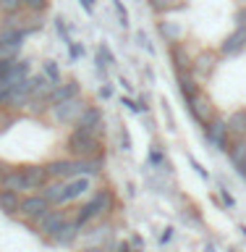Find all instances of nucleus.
Returning <instances> with one entry per match:
<instances>
[{"mask_svg":"<svg viewBox=\"0 0 246 252\" xmlns=\"http://www.w3.org/2000/svg\"><path fill=\"white\" fill-rule=\"evenodd\" d=\"M97 97H100V100H110V97H113V84L102 82V87L97 90Z\"/></svg>","mask_w":246,"mask_h":252,"instance_id":"nucleus-38","label":"nucleus"},{"mask_svg":"<svg viewBox=\"0 0 246 252\" xmlns=\"http://www.w3.org/2000/svg\"><path fill=\"white\" fill-rule=\"evenodd\" d=\"M186 108H189V113H191V118L199 126H204V124H210L212 118L218 116V110H215V102H212V97L204 90H199L194 94L191 100L186 102Z\"/></svg>","mask_w":246,"mask_h":252,"instance_id":"nucleus-6","label":"nucleus"},{"mask_svg":"<svg viewBox=\"0 0 246 252\" xmlns=\"http://www.w3.org/2000/svg\"><path fill=\"white\" fill-rule=\"evenodd\" d=\"M53 24H55V32H58V37H60L63 45H71V42H74V37H71V29H68V24H66V19H63V16H58V19H55Z\"/></svg>","mask_w":246,"mask_h":252,"instance_id":"nucleus-29","label":"nucleus"},{"mask_svg":"<svg viewBox=\"0 0 246 252\" xmlns=\"http://www.w3.org/2000/svg\"><path fill=\"white\" fill-rule=\"evenodd\" d=\"M121 105L126 108V110H131V113H139V102L131 97V94H126V97H121Z\"/></svg>","mask_w":246,"mask_h":252,"instance_id":"nucleus-37","label":"nucleus"},{"mask_svg":"<svg viewBox=\"0 0 246 252\" xmlns=\"http://www.w3.org/2000/svg\"><path fill=\"white\" fill-rule=\"evenodd\" d=\"M19 205H21L19 192L0 187V213H5V216H19Z\"/></svg>","mask_w":246,"mask_h":252,"instance_id":"nucleus-22","label":"nucleus"},{"mask_svg":"<svg viewBox=\"0 0 246 252\" xmlns=\"http://www.w3.org/2000/svg\"><path fill=\"white\" fill-rule=\"evenodd\" d=\"M113 208H115V194L110 192V189H94V192L82 202V208L74 213V218L86 228L89 223H94V220H100L102 216L113 213Z\"/></svg>","mask_w":246,"mask_h":252,"instance_id":"nucleus-2","label":"nucleus"},{"mask_svg":"<svg viewBox=\"0 0 246 252\" xmlns=\"http://www.w3.org/2000/svg\"><path fill=\"white\" fill-rule=\"evenodd\" d=\"M0 187L3 189H13L19 194H27V184H24V171L21 168H5L0 176Z\"/></svg>","mask_w":246,"mask_h":252,"instance_id":"nucleus-18","label":"nucleus"},{"mask_svg":"<svg viewBox=\"0 0 246 252\" xmlns=\"http://www.w3.org/2000/svg\"><path fill=\"white\" fill-rule=\"evenodd\" d=\"M223 200H225V205H228V208H233V205H236V202H233V197L228 194V189H223Z\"/></svg>","mask_w":246,"mask_h":252,"instance_id":"nucleus-44","label":"nucleus"},{"mask_svg":"<svg viewBox=\"0 0 246 252\" xmlns=\"http://www.w3.org/2000/svg\"><path fill=\"white\" fill-rule=\"evenodd\" d=\"M47 168V176L50 179H60V181H68L76 176V158H55V160L45 163Z\"/></svg>","mask_w":246,"mask_h":252,"instance_id":"nucleus-13","label":"nucleus"},{"mask_svg":"<svg viewBox=\"0 0 246 252\" xmlns=\"http://www.w3.org/2000/svg\"><path fill=\"white\" fill-rule=\"evenodd\" d=\"M170 236H173V228H165V234L160 236V242L165 244V242H170Z\"/></svg>","mask_w":246,"mask_h":252,"instance_id":"nucleus-47","label":"nucleus"},{"mask_svg":"<svg viewBox=\"0 0 246 252\" xmlns=\"http://www.w3.org/2000/svg\"><path fill=\"white\" fill-rule=\"evenodd\" d=\"M220 66V53H212V50H202L194 55L191 61V74L199 79V82H207V79L218 71Z\"/></svg>","mask_w":246,"mask_h":252,"instance_id":"nucleus-9","label":"nucleus"},{"mask_svg":"<svg viewBox=\"0 0 246 252\" xmlns=\"http://www.w3.org/2000/svg\"><path fill=\"white\" fill-rule=\"evenodd\" d=\"M66 153L71 158H94V155H102L105 147H102V134L92 131V129H84V126H71L68 137H66Z\"/></svg>","mask_w":246,"mask_h":252,"instance_id":"nucleus-1","label":"nucleus"},{"mask_svg":"<svg viewBox=\"0 0 246 252\" xmlns=\"http://www.w3.org/2000/svg\"><path fill=\"white\" fill-rule=\"evenodd\" d=\"M121 87H123L126 92H134V87H131V82H129V79H123V76H121Z\"/></svg>","mask_w":246,"mask_h":252,"instance_id":"nucleus-46","label":"nucleus"},{"mask_svg":"<svg viewBox=\"0 0 246 252\" xmlns=\"http://www.w3.org/2000/svg\"><path fill=\"white\" fill-rule=\"evenodd\" d=\"M53 205L42 197V192H29L21 194V205H19V218L27 220V223H34V220L42 216L45 210H50Z\"/></svg>","mask_w":246,"mask_h":252,"instance_id":"nucleus-8","label":"nucleus"},{"mask_svg":"<svg viewBox=\"0 0 246 252\" xmlns=\"http://www.w3.org/2000/svg\"><path fill=\"white\" fill-rule=\"evenodd\" d=\"M176 82H178V92H181V97H184V102H189L196 92L202 90L199 79H196L191 71H186V74H176Z\"/></svg>","mask_w":246,"mask_h":252,"instance_id":"nucleus-17","label":"nucleus"},{"mask_svg":"<svg viewBox=\"0 0 246 252\" xmlns=\"http://www.w3.org/2000/svg\"><path fill=\"white\" fill-rule=\"evenodd\" d=\"M92 192H94V176H74L63 181V208L71 202L86 200Z\"/></svg>","mask_w":246,"mask_h":252,"instance_id":"nucleus-5","label":"nucleus"},{"mask_svg":"<svg viewBox=\"0 0 246 252\" xmlns=\"http://www.w3.org/2000/svg\"><path fill=\"white\" fill-rule=\"evenodd\" d=\"M244 176H246V165H244Z\"/></svg>","mask_w":246,"mask_h":252,"instance_id":"nucleus-49","label":"nucleus"},{"mask_svg":"<svg viewBox=\"0 0 246 252\" xmlns=\"http://www.w3.org/2000/svg\"><path fill=\"white\" fill-rule=\"evenodd\" d=\"M204 139H207V145L210 147H215L220 150V153H228V147H231V131H228V121H225V116H215L210 124H204Z\"/></svg>","mask_w":246,"mask_h":252,"instance_id":"nucleus-4","label":"nucleus"},{"mask_svg":"<svg viewBox=\"0 0 246 252\" xmlns=\"http://www.w3.org/2000/svg\"><path fill=\"white\" fill-rule=\"evenodd\" d=\"M228 158H231V163L241 171V176H244V165H246V139H233L231 147H228Z\"/></svg>","mask_w":246,"mask_h":252,"instance_id":"nucleus-24","label":"nucleus"},{"mask_svg":"<svg viewBox=\"0 0 246 252\" xmlns=\"http://www.w3.org/2000/svg\"><path fill=\"white\" fill-rule=\"evenodd\" d=\"M8 71H11V61H0V82H8Z\"/></svg>","mask_w":246,"mask_h":252,"instance_id":"nucleus-41","label":"nucleus"},{"mask_svg":"<svg viewBox=\"0 0 246 252\" xmlns=\"http://www.w3.org/2000/svg\"><path fill=\"white\" fill-rule=\"evenodd\" d=\"M79 94H82V82L71 76V79H63L60 84H55L50 102L55 105V102H63V100H71V97H79Z\"/></svg>","mask_w":246,"mask_h":252,"instance_id":"nucleus-15","label":"nucleus"},{"mask_svg":"<svg viewBox=\"0 0 246 252\" xmlns=\"http://www.w3.org/2000/svg\"><path fill=\"white\" fill-rule=\"evenodd\" d=\"M82 252H108L105 247H94V244H89V247H84Z\"/></svg>","mask_w":246,"mask_h":252,"instance_id":"nucleus-45","label":"nucleus"},{"mask_svg":"<svg viewBox=\"0 0 246 252\" xmlns=\"http://www.w3.org/2000/svg\"><path fill=\"white\" fill-rule=\"evenodd\" d=\"M74 126H84V129H92V131L102 134V129H105V113H102L100 105H92V102H89Z\"/></svg>","mask_w":246,"mask_h":252,"instance_id":"nucleus-14","label":"nucleus"},{"mask_svg":"<svg viewBox=\"0 0 246 252\" xmlns=\"http://www.w3.org/2000/svg\"><path fill=\"white\" fill-rule=\"evenodd\" d=\"M170 61H173L176 74H186V71H191L194 55H189V50H186L184 42H173V45H170Z\"/></svg>","mask_w":246,"mask_h":252,"instance_id":"nucleus-16","label":"nucleus"},{"mask_svg":"<svg viewBox=\"0 0 246 252\" xmlns=\"http://www.w3.org/2000/svg\"><path fill=\"white\" fill-rule=\"evenodd\" d=\"M47 8H50V0H24V11H29V13L45 16Z\"/></svg>","mask_w":246,"mask_h":252,"instance_id":"nucleus-30","label":"nucleus"},{"mask_svg":"<svg viewBox=\"0 0 246 252\" xmlns=\"http://www.w3.org/2000/svg\"><path fill=\"white\" fill-rule=\"evenodd\" d=\"M189 163H191V165H194V168H196V173H199V176H202V179H207V171H204V168H202V165H199V163H196V160H194V158H189Z\"/></svg>","mask_w":246,"mask_h":252,"instance_id":"nucleus-43","label":"nucleus"},{"mask_svg":"<svg viewBox=\"0 0 246 252\" xmlns=\"http://www.w3.org/2000/svg\"><path fill=\"white\" fill-rule=\"evenodd\" d=\"M0 42L24 47V42H27V34H24L21 29H16V27H3V24H0Z\"/></svg>","mask_w":246,"mask_h":252,"instance_id":"nucleus-26","label":"nucleus"},{"mask_svg":"<svg viewBox=\"0 0 246 252\" xmlns=\"http://www.w3.org/2000/svg\"><path fill=\"white\" fill-rule=\"evenodd\" d=\"M53 90L55 84L47 79L42 71H37V74H31V97H39V100H50L53 97Z\"/></svg>","mask_w":246,"mask_h":252,"instance_id":"nucleus-19","label":"nucleus"},{"mask_svg":"<svg viewBox=\"0 0 246 252\" xmlns=\"http://www.w3.org/2000/svg\"><path fill=\"white\" fill-rule=\"evenodd\" d=\"M86 105H89V102L84 100V94H79V97H71V100H63V102L50 105V116L58 126H74L79 121V116L84 113Z\"/></svg>","mask_w":246,"mask_h":252,"instance_id":"nucleus-3","label":"nucleus"},{"mask_svg":"<svg viewBox=\"0 0 246 252\" xmlns=\"http://www.w3.org/2000/svg\"><path fill=\"white\" fill-rule=\"evenodd\" d=\"M21 171H24V184H27V194H29V192H39V189H42L47 181H50L45 163H42V165H39V163L21 165Z\"/></svg>","mask_w":246,"mask_h":252,"instance_id":"nucleus-12","label":"nucleus"},{"mask_svg":"<svg viewBox=\"0 0 246 252\" xmlns=\"http://www.w3.org/2000/svg\"><path fill=\"white\" fill-rule=\"evenodd\" d=\"M79 5L86 11V16H94V0H79Z\"/></svg>","mask_w":246,"mask_h":252,"instance_id":"nucleus-42","label":"nucleus"},{"mask_svg":"<svg viewBox=\"0 0 246 252\" xmlns=\"http://www.w3.org/2000/svg\"><path fill=\"white\" fill-rule=\"evenodd\" d=\"M5 168H8V165H5L3 160H0V176H3V171H5Z\"/></svg>","mask_w":246,"mask_h":252,"instance_id":"nucleus-48","label":"nucleus"},{"mask_svg":"<svg viewBox=\"0 0 246 252\" xmlns=\"http://www.w3.org/2000/svg\"><path fill=\"white\" fill-rule=\"evenodd\" d=\"M233 21H236V27H244V29H246V5H241L239 11H236Z\"/></svg>","mask_w":246,"mask_h":252,"instance_id":"nucleus-40","label":"nucleus"},{"mask_svg":"<svg viewBox=\"0 0 246 252\" xmlns=\"http://www.w3.org/2000/svg\"><path fill=\"white\" fill-rule=\"evenodd\" d=\"M121 147L126 150V153H131V134L126 126H121Z\"/></svg>","mask_w":246,"mask_h":252,"instance_id":"nucleus-39","label":"nucleus"},{"mask_svg":"<svg viewBox=\"0 0 246 252\" xmlns=\"http://www.w3.org/2000/svg\"><path fill=\"white\" fill-rule=\"evenodd\" d=\"M157 32L165 37V42H181V37H184V27H181L178 21H160L157 24Z\"/></svg>","mask_w":246,"mask_h":252,"instance_id":"nucleus-25","label":"nucleus"},{"mask_svg":"<svg viewBox=\"0 0 246 252\" xmlns=\"http://www.w3.org/2000/svg\"><path fill=\"white\" fill-rule=\"evenodd\" d=\"M108 236H110V223H100V226L89 228V231H86V228L82 231V239L86 242V247H89V244H94V247H105L102 242H105ZM105 250H108V247H105Z\"/></svg>","mask_w":246,"mask_h":252,"instance_id":"nucleus-23","label":"nucleus"},{"mask_svg":"<svg viewBox=\"0 0 246 252\" xmlns=\"http://www.w3.org/2000/svg\"><path fill=\"white\" fill-rule=\"evenodd\" d=\"M82 231H84V226L79 223L74 216H68L66 223H63L58 231H55V236L50 239V244H55V247H74L76 239L82 236Z\"/></svg>","mask_w":246,"mask_h":252,"instance_id":"nucleus-10","label":"nucleus"},{"mask_svg":"<svg viewBox=\"0 0 246 252\" xmlns=\"http://www.w3.org/2000/svg\"><path fill=\"white\" fill-rule=\"evenodd\" d=\"M19 55H21V47L0 42V61H13V58H19Z\"/></svg>","mask_w":246,"mask_h":252,"instance_id":"nucleus-32","label":"nucleus"},{"mask_svg":"<svg viewBox=\"0 0 246 252\" xmlns=\"http://www.w3.org/2000/svg\"><path fill=\"white\" fill-rule=\"evenodd\" d=\"M113 8H115V13H118V24H121L123 29H129V11H126L123 0H113Z\"/></svg>","mask_w":246,"mask_h":252,"instance_id":"nucleus-33","label":"nucleus"},{"mask_svg":"<svg viewBox=\"0 0 246 252\" xmlns=\"http://www.w3.org/2000/svg\"><path fill=\"white\" fill-rule=\"evenodd\" d=\"M137 42H139L141 47H144V50H147L149 55H152V53H155V45H152V42H149V37H147V32H141V29L137 32Z\"/></svg>","mask_w":246,"mask_h":252,"instance_id":"nucleus-36","label":"nucleus"},{"mask_svg":"<svg viewBox=\"0 0 246 252\" xmlns=\"http://www.w3.org/2000/svg\"><path fill=\"white\" fill-rule=\"evenodd\" d=\"M68 47V55H71V61H79V58H84V45L82 42H76V39H74V42H71V45H66Z\"/></svg>","mask_w":246,"mask_h":252,"instance_id":"nucleus-35","label":"nucleus"},{"mask_svg":"<svg viewBox=\"0 0 246 252\" xmlns=\"http://www.w3.org/2000/svg\"><path fill=\"white\" fill-rule=\"evenodd\" d=\"M24 11V0H0V16Z\"/></svg>","mask_w":246,"mask_h":252,"instance_id":"nucleus-31","label":"nucleus"},{"mask_svg":"<svg viewBox=\"0 0 246 252\" xmlns=\"http://www.w3.org/2000/svg\"><path fill=\"white\" fill-rule=\"evenodd\" d=\"M149 8H152L155 13H173V11H181V8H186V0H147Z\"/></svg>","mask_w":246,"mask_h":252,"instance_id":"nucleus-27","label":"nucleus"},{"mask_svg":"<svg viewBox=\"0 0 246 252\" xmlns=\"http://www.w3.org/2000/svg\"><path fill=\"white\" fill-rule=\"evenodd\" d=\"M97 55H100V58L108 63V68L115 63V55H113V50H110V45H108V42H100V47H97Z\"/></svg>","mask_w":246,"mask_h":252,"instance_id":"nucleus-34","label":"nucleus"},{"mask_svg":"<svg viewBox=\"0 0 246 252\" xmlns=\"http://www.w3.org/2000/svg\"><path fill=\"white\" fill-rule=\"evenodd\" d=\"M246 53V29L236 27L223 42H220V58H236V55Z\"/></svg>","mask_w":246,"mask_h":252,"instance_id":"nucleus-11","label":"nucleus"},{"mask_svg":"<svg viewBox=\"0 0 246 252\" xmlns=\"http://www.w3.org/2000/svg\"><path fill=\"white\" fill-rule=\"evenodd\" d=\"M31 76V61L27 58H13L11 61V71H8V84H19L24 82V79H29Z\"/></svg>","mask_w":246,"mask_h":252,"instance_id":"nucleus-20","label":"nucleus"},{"mask_svg":"<svg viewBox=\"0 0 246 252\" xmlns=\"http://www.w3.org/2000/svg\"><path fill=\"white\" fill-rule=\"evenodd\" d=\"M39 71H42V74L50 79L53 84H60L63 82V71H60V63L58 61H50V58L42 61V63H39Z\"/></svg>","mask_w":246,"mask_h":252,"instance_id":"nucleus-28","label":"nucleus"},{"mask_svg":"<svg viewBox=\"0 0 246 252\" xmlns=\"http://www.w3.org/2000/svg\"><path fill=\"white\" fill-rule=\"evenodd\" d=\"M225 121H228V131H231L233 139H246V108L233 110Z\"/></svg>","mask_w":246,"mask_h":252,"instance_id":"nucleus-21","label":"nucleus"},{"mask_svg":"<svg viewBox=\"0 0 246 252\" xmlns=\"http://www.w3.org/2000/svg\"><path fill=\"white\" fill-rule=\"evenodd\" d=\"M66 218H68V213L63 210V208H50V210H45L31 226H34V231H37L39 236H45V239L50 242L53 236H55V231H58L63 223H66Z\"/></svg>","mask_w":246,"mask_h":252,"instance_id":"nucleus-7","label":"nucleus"}]
</instances>
